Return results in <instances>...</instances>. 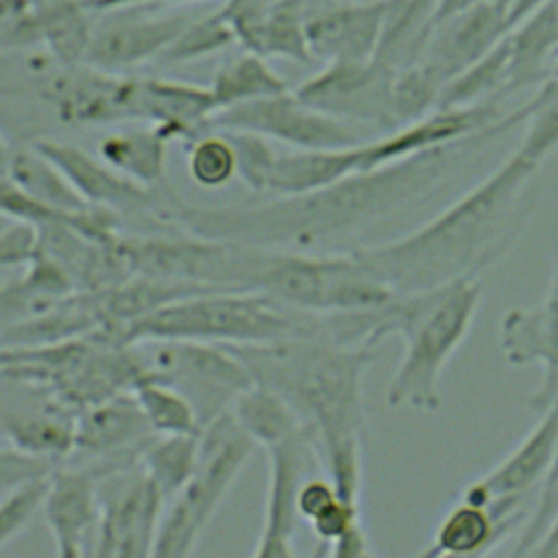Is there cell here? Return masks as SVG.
<instances>
[{"label": "cell", "mask_w": 558, "mask_h": 558, "mask_svg": "<svg viewBox=\"0 0 558 558\" xmlns=\"http://www.w3.org/2000/svg\"><path fill=\"white\" fill-rule=\"evenodd\" d=\"M131 395L135 397L153 434L201 432L198 414L190 403V399L183 392H179L174 386L146 373L144 368L133 381Z\"/></svg>", "instance_id": "cell-34"}, {"label": "cell", "mask_w": 558, "mask_h": 558, "mask_svg": "<svg viewBox=\"0 0 558 558\" xmlns=\"http://www.w3.org/2000/svg\"><path fill=\"white\" fill-rule=\"evenodd\" d=\"M355 170H360V144L347 148H277L262 194L277 198L312 192Z\"/></svg>", "instance_id": "cell-24"}, {"label": "cell", "mask_w": 558, "mask_h": 558, "mask_svg": "<svg viewBox=\"0 0 558 558\" xmlns=\"http://www.w3.org/2000/svg\"><path fill=\"white\" fill-rule=\"evenodd\" d=\"M140 469L161 490L166 504L185 486L201 460V432L155 434L137 456Z\"/></svg>", "instance_id": "cell-31"}, {"label": "cell", "mask_w": 558, "mask_h": 558, "mask_svg": "<svg viewBox=\"0 0 558 558\" xmlns=\"http://www.w3.org/2000/svg\"><path fill=\"white\" fill-rule=\"evenodd\" d=\"M512 70L508 92L541 85L558 50V0L543 2L510 31Z\"/></svg>", "instance_id": "cell-27"}, {"label": "cell", "mask_w": 558, "mask_h": 558, "mask_svg": "<svg viewBox=\"0 0 558 558\" xmlns=\"http://www.w3.org/2000/svg\"><path fill=\"white\" fill-rule=\"evenodd\" d=\"M187 172L201 187H220L235 179V148L227 133L209 129L190 142Z\"/></svg>", "instance_id": "cell-38"}, {"label": "cell", "mask_w": 558, "mask_h": 558, "mask_svg": "<svg viewBox=\"0 0 558 558\" xmlns=\"http://www.w3.org/2000/svg\"><path fill=\"white\" fill-rule=\"evenodd\" d=\"M35 227L13 222L9 229L0 233V266H17L26 264L35 248Z\"/></svg>", "instance_id": "cell-42"}, {"label": "cell", "mask_w": 558, "mask_h": 558, "mask_svg": "<svg viewBox=\"0 0 558 558\" xmlns=\"http://www.w3.org/2000/svg\"><path fill=\"white\" fill-rule=\"evenodd\" d=\"M48 477L50 471L20 484L17 488L0 497V547L7 545L13 536H17L35 517V512L41 510Z\"/></svg>", "instance_id": "cell-39"}, {"label": "cell", "mask_w": 558, "mask_h": 558, "mask_svg": "<svg viewBox=\"0 0 558 558\" xmlns=\"http://www.w3.org/2000/svg\"><path fill=\"white\" fill-rule=\"evenodd\" d=\"M253 292L310 314L373 310L395 292L355 253L259 248Z\"/></svg>", "instance_id": "cell-7"}, {"label": "cell", "mask_w": 558, "mask_h": 558, "mask_svg": "<svg viewBox=\"0 0 558 558\" xmlns=\"http://www.w3.org/2000/svg\"><path fill=\"white\" fill-rule=\"evenodd\" d=\"M504 538L506 536L486 506L460 499L440 519L429 545L421 551V556H480L490 551Z\"/></svg>", "instance_id": "cell-28"}, {"label": "cell", "mask_w": 558, "mask_h": 558, "mask_svg": "<svg viewBox=\"0 0 558 558\" xmlns=\"http://www.w3.org/2000/svg\"><path fill=\"white\" fill-rule=\"evenodd\" d=\"M482 290V279H460L388 301L390 336L403 340L401 360L386 388L390 408H440L442 371L473 327Z\"/></svg>", "instance_id": "cell-4"}, {"label": "cell", "mask_w": 558, "mask_h": 558, "mask_svg": "<svg viewBox=\"0 0 558 558\" xmlns=\"http://www.w3.org/2000/svg\"><path fill=\"white\" fill-rule=\"evenodd\" d=\"M390 0H355L307 13L305 39L312 59L364 61L377 54Z\"/></svg>", "instance_id": "cell-19"}, {"label": "cell", "mask_w": 558, "mask_h": 558, "mask_svg": "<svg viewBox=\"0 0 558 558\" xmlns=\"http://www.w3.org/2000/svg\"><path fill=\"white\" fill-rule=\"evenodd\" d=\"M31 144L65 174L72 187L92 207H105L111 211L142 207L157 211L161 207L153 194L155 187H144L126 179L105 159L92 157L74 144L57 140H35Z\"/></svg>", "instance_id": "cell-21"}, {"label": "cell", "mask_w": 558, "mask_h": 558, "mask_svg": "<svg viewBox=\"0 0 558 558\" xmlns=\"http://www.w3.org/2000/svg\"><path fill=\"white\" fill-rule=\"evenodd\" d=\"M395 74L397 68L377 54L364 61H331L305 78L294 94L331 118L390 133L397 129L392 109Z\"/></svg>", "instance_id": "cell-11"}, {"label": "cell", "mask_w": 558, "mask_h": 558, "mask_svg": "<svg viewBox=\"0 0 558 558\" xmlns=\"http://www.w3.org/2000/svg\"><path fill=\"white\" fill-rule=\"evenodd\" d=\"M41 512L57 556L92 554L100 514L96 475L83 469H52Z\"/></svg>", "instance_id": "cell-20"}, {"label": "cell", "mask_w": 558, "mask_h": 558, "mask_svg": "<svg viewBox=\"0 0 558 558\" xmlns=\"http://www.w3.org/2000/svg\"><path fill=\"white\" fill-rule=\"evenodd\" d=\"M255 447L231 416V410L201 429L198 466L163 508L153 547L155 558H185L194 554L196 543Z\"/></svg>", "instance_id": "cell-8"}, {"label": "cell", "mask_w": 558, "mask_h": 558, "mask_svg": "<svg viewBox=\"0 0 558 558\" xmlns=\"http://www.w3.org/2000/svg\"><path fill=\"white\" fill-rule=\"evenodd\" d=\"M37 81L39 98L70 126L142 122V76L87 63H57Z\"/></svg>", "instance_id": "cell-10"}, {"label": "cell", "mask_w": 558, "mask_h": 558, "mask_svg": "<svg viewBox=\"0 0 558 558\" xmlns=\"http://www.w3.org/2000/svg\"><path fill=\"white\" fill-rule=\"evenodd\" d=\"M473 2H477V0H440V4H438V15H436V20H440V17H445V15L453 13V11H460V9H464V7L473 4Z\"/></svg>", "instance_id": "cell-47"}, {"label": "cell", "mask_w": 558, "mask_h": 558, "mask_svg": "<svg viewBox=\"0 0 558 558\" xmlns=\"http://www.w3.org/2000/svg\"><path fill=\"white\" fill-rule=\"evenodd\" d=\"M541 161L514 148L490 174L418 229L353 253L395 294L482 279L525 231L538 203Z\"/></svg>", "instance_id": "cell-2"}, {"label": "cell", "mask_w": 558, "mask_h": 558, "mask_svg": "<svg viewBox=\"0 0 558 558\" xmlns=\"http://www.w3.org/2000/svg\"><path fill=\"white\" fill-rule=\"evenodd\" d=\"M220 11L248 52L264 59L312 61L305 39V0H225Z\"/></svg>", "instance_id": "cell-18"}, {"label": "cell", "mask_w": 558, "mask_h": 558, "mask_svg": "<svg viewBox=\"0 0 558 558\" xmlns=\"http://www.w3.org/2000/svg\"><path fill=\"white\" fill-rule=\"evenodd\" d=\"M508 7L510 0H477L436 20L418 61L442 83L451 81L512 31Z\"/></svg>", "instance_id": "cell-16"}, {"label": "cell", "mask_w": 558, "mask_h": 558, "mask_svg": "<svg viewBox=\"0 0 558 558\" xmlns=\"http://www.w3.org/2000/svg\"><path fill=\"white\" fill-rule=\"evenodd\" d=\"M2 286H4V283H0V290H2Z\"/></svg>", "instance_id": "cell-51"}, {"label": "cell", "mask_w": 558, "mask_h": 558, "mask_svg": "<svg viewBox=\"0 0 558 558\" xmlns=\"http://www.w3.org/2000/svg\"><path fill=\"white\" fill-rule=\"evenodd\" d=\"M207 87L216 111L288 92V83L268 65V59L248 50L220 65Z\"/></svg>", "instance_id": "cell-32"}, {"label": "cell", "mask_w": 558, "mask_h": 558, "mask_svg": "<svg viewBox=\"0 0 558 558\" xmlns=\"http://www.w3.org/2000/svg\"><path fill=\"white\" fill-rule=\"evenodd\" d=\"M543 2H547V0H510V7H508L510 26L514 28L523 17H527L532 11H536Z\"/></svg>", "instance_id": "cell-46"}, {"label": "cell", "mask_w": 558, "mask_h": 558, "mask_svg": "<svg viewBox=\"0 0 558 558\" xmlns=\"http://www.w3.org/2000/svg\"><path fill=\"white\" fill-rule=\"evenodd\" d=\"M172 137L157 124L109 133L98 144V157L126 179L157 187L166 179L168 146Z\"/></svg>", "instance_id": "cell-26"}, {"label": "cell", "mask_w": 558, "mask_h": 558, "mask_svg": "<svg viewBox=\"0 0 558 558\" xmlns=\"http://www.w3.org/2000/svg\"><path fill=\"white\" fill-rule=\"evenodd\" d=\"M96 556L146 558L153 556L166 497L142 469L111 475L98 486Z\"/></svg>", "instance_id": "cell-13"}, {"label": "cell", "mask_w": 558, "mask_h": 558, "mask_svg": "<svg viewBox=\"0 0 558 558\" xmlns=\"http://www.w3.org/2000/svg\"><path fill=\"white\" fill-rule=\"evenodd\" d=\"M547 78H554V81L558 83V50H556V54L551 57V63H549V74H547Z\"/></svg>", "instance_id": "cell-50"}, {"label": "cell", "mask_w": 558, "mask_h": 558, "mask_svg": "<svg viewBox=\"0 0 558 558\" xmlns=\"http://www.w3.org/2000/svg\"><path fill=\"white\" fill-rule=\"evenodd\" d=\"M519 111L523 118V137L517 148L545 163L558 150V83L545 78Z\"/></svg>", "instance_id": "cell-35"}, {"label": "cell", "mask_w": 558, "mask_h": 558, "mask_svg": "<svg viewBox=\"0 0 558 558\" xmlns=\"http://www.w3.org/2000/svg\"><path fill=\"white\" fill-rule=\"evenodd\" d=\"M153 436L131 390L76 412L74 451L87 456H122L129 451L140 456Z\"/></svg>", "instance_id": "cell-23"}, {"label": "cell", "mask_w": 558, "mask_h": 558, "mask_svg": "<svg viewBox=\"0 0 558 558\" xmlns=\"http://www.w3.org/2000/svg\"><path fill=\"white\" fill-rule=\"evenodd\" d=\"M48 471H52V462L33 458L15 447L0 449V497Z\"/></svg>", "instance_id": "cell-40"}, {"label": "cell", "mask_w": 558, "mask_h": 558, "mask_svg": "<svg viewBox=\"0 0 558 558\" xmlns=\"http://www.w3.org/2000/svg\"><path fill=\"white\" fill-rule=\"evenodd\" d=\"M338 490L333 486V482L327 475H318L312 473L299 488L296 493V512L299 519L310 523L316 514H320L329 504H333L338 499Z\"/></svg>", "instance_id": "cell-41"}, {"label": "cell", "mask_w": 558, "mask_h": 558, "mask_svg": "<svg viewBox=\"0 0 558 558\" xmlns=\"http://www.w3.org/2000/svg\"><path fill=\"white\" fill-rule=\"evenodd\" d=\"M7 177H11L22 190H26L44 205L63 214H78L92 207L81 198V194L72 187L65 174L33 144L11 150Z\"/></svg>", "instance_id": "cell-33"}, {"label": "cell", "mask_w": 558, "mask_h": 558, "mask_svg": "<svg viewBox=\"0 0 558 558\" xmlns=\"http://www.w3.org/2000/svg\"><path fill=\"white\" fill-rule=\"evenodd\" d=\"M81 2L89 11H120V9L137 7V4H163V2L185 4V2H201V0H81Z\"/></svg>", "instance_id": "cell-44"}, {"label": "cell", "mask_w": 558, "mask_h": 558, "mask_svg": "<svg viewBox=\"0 0 558 558\" xmlns=\"http://www.w3.org/2000/svg\"><path fill=\"white\" fill-rule=\"evenodd\" d=\"M11 146L7 144L4 135L0 133V174H7L9 172V161H11Z\"/></svg>", "instance_id": "cell-48"}, {"label": "cell", "mask_w": 558, "mask_h": 558, "mask_svg": "<svg viewBox=\"0 0 558 558\" xmlns=\"http://www.w3.org/2000/svg\"><path fill=\"white\" fill-rule=\"evenodd\" d=\"M235 41V33L218 7L201 17H190L159 59L166 63H190L214 57Z\"/></svg>", "instance_id": "cell-36"}, {"label": "cell", "mask_w": 558, "mask_h": 558, "mask_svg": "<svg viewBox=\"0 0 558 558\" xmlns=\"http://www.w3.org/2000/svg\"><path fill=\"white\" fill-rule=\"evenodd\" d=\"M231 416L242 432L264 449L305 425L279 392L255 381L233 401Z\"/></svg>", "instance_id": "cell-30"}, {"label": "cell", "mask_w": 558, "mask_h": 558, "mask_svg": "<svg viewBox=\"0 0 558 558\" xmlns=\"http://www.w3.org/2000/svg\"><path fill=\"white\" fill-rule=\"evenodd\" d=\"M264 451L268 458V484L262 530L251 556L292 558L294 532L301 521L296 512V493L314 473L316 462H320L316 438L314 432L303 425L299 432L281 438Z\"/></svg>", "instance_id": "cell-14"}, {"label": "cell", "mask_w": 558, "mask_h": 558, "mask_svg": "<svg viewBox=\"0 0 558 558\" xmlns=\"http://www.w3.org/2000/svg\"><path fill=\"white\" fill-rule=\"evenodd\" d=\"M0 421L11 447L33 458L54 462L74 451L76 414L54 397L44 405L7 410Z\"/></svg>", "instance_id": "cell-25"}, {"label": "cell", "mask_w": 558, "mask_h": 558, "mask_svg": "<svg viewBox=\"0 0 558 558\" xmlns=\"http://www.w3.org/2000/svg\"><path fill=\"white\" fill-rule=\"evenodd\" d=\"M547 292L558 299V255H556V259H554V264H551V275H549Z\"/></svg>", "instance_id": "cell-49"}, {"label": "cell", "mask_w": 558, "mask_h": 558, "mask_svg": "<svg viewBox=\"0 0 558 558\" xmlns=\"http://www.w3.org/2000/svg\"><path fill=\"white\" fill-rule=\"evenodd\" d=\"M140 373L135 349L105 333L35 347H0V377L37 386L76 412L131 390Z\"/></svg>", "instance_id": "cell-6"}, {"label": "cell", "mask_w": 558, "mask_h": 558, "mask_svg": "<svg viewBox=\"0 0 558 558\" xmlns=\"http://www.w3.org/2000/svg\"><path fill=\"white\" fill-rule=\"evenodd\" d=\"M142 368L183 392L198 414L201 429L253 384L244 362L227 347L196 340H140L131 344Z\"/></svg>", "instance_id": "cell-9"}, {"label": "cell", "mask_w": 558, "mask_h": 558, "mask_svg": "<svg viewBox=\"0 0 558 558\" xmlns=\"http://www.w3.org/2000/svg\"><path fill=\"white\" fill-rule=\"evenodd\" d=\"M445 83L421 61L399 68L392 83V109L397 126L414 122L438 107Z\"/></svg>", "instance_id": "cell-37"}, {"label": "cell", "mask_w": 558, "mask_h": 558, "mask_svg": "<svg viewBox=\"0 0 558 558\" xmlns=\"http://www.w3.org/2000/svg\"><path fill=\"white\" fill-rule=\"evenodd\" d=\"M323 554L331 558H366V556H375V549L364 523L360 521L349 532H344L338 541H333Z\"/></svg>", "instance_id": "cell-43"}, {"label": "cell", "mask_w": 558, "mask_h": 558, "mask_svg": "<svg viewBox=\"0 0 558 558\" xmlns=\"http://www.w3.org/2000/svg\"><path fill=\"white\" fill-rule=\"evenodd\" d=\"M187 20L185 13H161L107 22L94 28L83 63L111 72L140 68L159 59Z\"/></svg>", "instance_id": "cell-22"}, {"label": "cell", "mask_w": 558, "mask_h": 558, "mask_svg": "<svg viewBox=\"0 0 558 558\" xmlns=\"http://www.w3.org/2000/svg\"><path fill=\"white\" fill-rule=\"evenodd\" d=\"M227 347L244 362L255 384L272 388L294 408L314 432L320 464L338 495L360 504L364 375L377 347L310 336Z\"/></svg>", "instance_id": "cell-3"}, {"label": "cell", "mask_w": 558, "mask_h": 558, "mask_svg": "<svg viewBox=\"0 0 558 558\" xmlns=\"http://www.w3.org/2000/svg\"><path fill=\"white\" fill-rule=\"evenodd\" d=\"M497 342L510 366L538 364L543 368V379L525 405L538 414L547 410L558 399V299L545 292L536 305L504 312Z\"/></svg>", "instance_id": "cell-15"}, {"label": "cell", "mask_w": 558, "mask_h": 558, "mask_svg": "<svg viewBox=\"0 0 558 558\" xmlns=\"http://www.w3.org/2000/svg\"><path fill=\"white\" fill-rule=\"evenodd\" d=\"M506 133L510 131L501 118L471 137L355 170L318 190L277 196L257 207H196L172 201L157 214L203 238L277 251L333 253L331 246L427 201L469 157Z\"/></svg>", "instance_id": "cell-1"}, {"label": "cell", "mask_w": 558, "mask_h": 558, "mask_svg": "<svg viewBox=\"0 0 558 558\" xmlns=\"http://www.w3.org/2000/svg\"><path fill=\"white\" fill-rule=\"evenodd\" d=\"M296 336L333 340L331 314L292 310L259 292L203 290L174 299L131 325L122 344L140 340L259 344Z\"/></svg>", "instance_id": "cell-5"}, {"label": "cell", "mask_w": 558, "mask_h": 558, "mask_svg": "<svg viewBox=\"0 0 558 558\" xmlns=\"http://www.w3.org/2000/svg\"><path fill=\"white\" fill-rule=\"evenodd\" d=\"M530 556H543V558H558V512L547 523L543 536L538 538L536 547Z\"/></svg>", "instance_id": "cell-45"}, {"label": "cell", "mask_w": 558, "mask_h": 558, "mask_svg": "<svg viewBox=\"0 0 558 558\" xmlns=\"http://www.w3.org/2000/svg\"><path fill=\"white\" fill-rule=\"evenodd\" d=\"M558 449V399L541 412L530 434L488 473L466 484L460 499L488 506L497 499H527L538 490Z\"/></svg>", "instance_id": "cell-17"}, {"label": "cell", "mask_w": 558, "mask_h": 558, "mask_svg": "<svg viewBox=\"0 0 558 558\" xmlns=\"http://www.w3.org/2000/svg\"><path fill=\"white\" fill-rule=\"evenodd\" d=\"M512 70L510 33L486 54L445 83L438 107H466L508 96Z\"/></svg>", "instance_id": "cell-29"}, {"label": "cell", "mask_w": 558, "mask_h": 558, "mask_svg": "<svg viewBox=\"0 0 558 558\" xmlns=\"http://www.w3.org/2000/svg\"><path fill=\"white\" fill-rule=\"evenodd\" d=\"M209 129L246 131L288 148H347L366 142L353 124L310 107L290 89L216 111Z\"/></svg>", "instance_id": "cell-12"}]
</instances>
